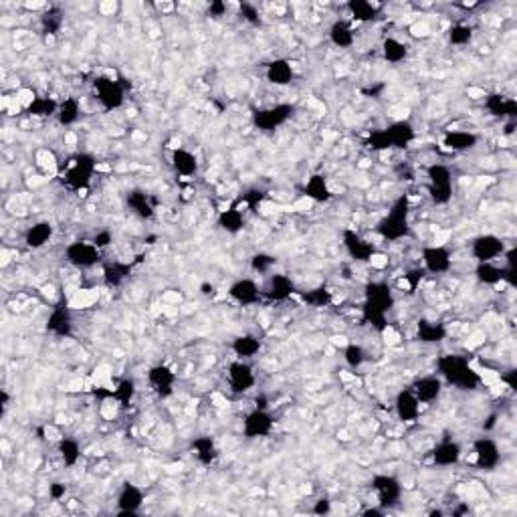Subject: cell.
Returning <instances> with one entry per match:
<instances>
[{
	"mask_svg": "<svg viewBox=\"0 0 517 517\" xmlns=\"http://www.w3.org/2000/svg\"><path fill=\"white\" fill-rule=\"evenodd\" d=\"M382 55H384V59L388 63L398 65V63H402L409 57V45L402 43V41H398L394 37H388L382 43Z\"/></svg>",
	"mask_w": 517,
	"mask_h": 517,
	"instance_id": "e575fe53",
	"label": "cell"
},
{
	"mask_svg": "<svg viewBox=\"0 0 517 517\" xmlns=\"http://www.w3.org/2000/svg\"><path fill=\"white\" fill-rule=\"evenodd\" d=\"M305 197L313 202H328L332 198V188L323 174H313L305 184Z\"/></svg>",
	"mask_w": 517,
	"mask_h": 517,
	"instance_id": "d6a6232c",
	"label": "cell"
},
{
	"mask_svg": "<svg viewBox=\"0 0 517 517\" xmlns=\"http://www.w3.org/2000/svg\"><path fill=\"white\" fill-rule=\"evenodd\" d=\"M79 113H81V104L77 97H65L61 104H59V109H57V120L61 125H73V123L79 120Z\"/></svg>",
	"mask_w": 517,
	"mask_h": 517,
	"instance_id": "ab89813d",
	"label": "cell"
},
{
	"mask_svg": "<svg viewBox=\"0 0 517 517\" xmlns=\"http://www.w3.org/2000/svg\"><path fill=\"white\" fill-rule=\"evenodd\" d=\"M304 299L307 304L316 305V307H323L332 301V293L325 289V287H318V289H311L309 293H305Z\"/></svg>",
	"mask_w": 517,
	"mask_h": 517,
	"instance_id": "681fc988",
	"label": "cell"
},
{
	"mask_svg": "<svg viewBox=\"0 0 517 517\" xmlns=\"http://www.w3.org/2000/svg\"><path fill=\"white\" fill-rule=\"evenodd\" d=\"M485 107L493 118H516L517 116L516 99L502 95V93H489L485 97Z\"/></svg>",
	"mask_w": 517,
	"mask_h": 517,
	"instance_id": "603a6c76",
	"label": "cell"
},
{
	"mask_svg": "<svg viewBox=\"0 0 517 517\" xmlns=\"http://www.w3.org/2000/svg\"><path fill=\"white\" fill-rule=\"evenodd\" d=\"M275 428V418L267 409H255L243 421V435L247 439H263L269 437Z\"/></svg>",
	"mask_w": 517,
	"mask_h": 517,
	"instance_id": "9c48e42d",
	"label": "cell"
},
{
	"mask_svg": "<svg viewBox=\"0 0 517 517\" xmlns=\"http://www.w3.org/2000/svg\"><path fill=\"white\" fill-rule=\"evenodd\" d=\"M293 291H295V285H293V281H291L287 275L275 273L269 277L267 285L263 287L261 293L267 299H271V301H285V299H289L291 295H293Z\"/></svg>",
	"mask_w": 517,
	"mask_h": 517,
	"instance_id": "d6986e66",
	"label": "cell"
},
{
	"mask_svg": "<svg viewBox=\"0 0 517 517\" xmlns=\"http://www.w3.org/2000/svg\"><path fill=\"white\" fill-rule=\"evenodd\" d=\"M473 456H475V465L481 471H493L502 463V453H499L497 442L487 437H481L473 442Z\"/></svg>",
	"mask_w": 517,
	"mask_h": 517,
	"instance_id": "30bf717a",
	"label": "cell"
},
{
	"mask_svg": "<svg viewBox=\"0 0 517 517\" xmlns=\"http://www.w3.org/2000/svg\"><path fill=\"white\" fill-rule=\"evenodd\" d=\"M93 89H95V97L101 104L104 109L113 111L120 109L125 101V92L120 81L111 79V77H95L93 81Z\"/></svg>",
	"mask_w": 517,
	"mask_h": 517,
	"instance_id": "5b68a950",
	"label": "cell"
},
{
	"mask_svg": "<svg viewBox=\"0 0 517 517\" xmlns=\"http://www.w3.org/2000/svg\"><path fill=\"white\" fill-rule=\"evenodd\" d=\"M364 304L372 305L376 309H382V311H390L392 305H394V295H392V289L388 287V283H382V281H376V283H370L366 287V301Z\"/></svg>",
	"mask_w": 517,
	"mask_h": 517,
	"instance_id": "44dd1931",
	"label": "cell"
},
{
	"mask_svg": "<svg viewBox=\"0 0 517 517\" xmlns=\"http://www.w3.org/2000/svg\"><path fill=\"white\" fill-rule=\"evenodd\" d=\"M384 130H386V134L390 137L392 148H409L412 142H414V137H416L414 125L409 120H398V122L390 123Z\"/></svg>",
	"mask_w": 517,
	"mask_h": 517,
	"instance_id": "484cf974",
	"label": "cell"
},
{
	"mask_svg": "<svg viewBox=\"0 0 517 517\" xmlns=\"http://www.w3.org/2000/svg\"><path fill=\"white\" fill-rule=\"evenodd\" d=\"M332 511V502L330 499H320V502H316V505H313V513L316 516H328Z\"/></svg>",
	"mask_w": 517,
	"mask_h": 517,
	"instance_id": "11a10c76",
	"label": "cell"
},
{
	"mask_svg": "<svg viewBox=\"0 0 517 517\" xmlns=\"http://www.w3.org/2000/svg\"><path fill=\"white\" fill-rule=\"evenodd\" d=\"M471 39H473L471 25L456 23V25H453V27L449 29V41H451V45H456V46L469 45V43H471Z\"/></svg>",
	"mask_w": 517,
	"mask_h": 517,
	"instance_id": "ee69618b",
	"label": "cell"
},
{
	"mask_svg": "<svg viewBox=\"0 0 517 517\" xmlns=\"http://www.w3.org/2000/svg\"><path fill=\"white\" fill-rule=\"evenodd\" d=\"M67 495V485L65 483H59V481H55V483H51L49 485V497L51 499H55V502H59Z\"/></svg>",
	"mask_w": 517,
	"mask_h": 517,
	"instance_id": "db71d44e",
	"label": "cell"
},
{
	"mask_svg": "<svg viewBox=\"0 0 517 517\" xmlns=\"http://www.w3.org/2000/svg\"><path fill=\"white\" fill-rule=\"evenodd\" d=\"M409 214H411V202L409 197L396 198L394 204L390 206L388 214L376 225V232L380 235L384 241H402L411 235V225H409Z\"/></svg>",
	"mask_w": 517,
	"mask_h": 517,
	"instance_id": "7a4b0ae2",
	"label": "cell"
},
{
	"mask_svg": "<svg viewBox=\"0 0 517 517\" xmlns=\"http://www.w3.org/2000/svg\"><path fill=\"white\" fill-rule=\"evenodd\" d=\"M46 332L57 337H69L73 332V316L69 311V307L59 305L55 307L49 318H46Z\"/></svg>",
	"mask_w": 517,
	"mask_h": 517,
	"instance_id": "ac0fdd59",
	"label": "cell"
},
{
	"mask_svg": "<svg viewBox=\"0 0 517 517\" xmlns=\"http://www.w3.org/2000/svg\"><path fill=\"white\" fill-rule=\"evenodd\" d=\"M479 137L475 136L473 132H463V130H451L447 132L444 137H442V144L447 150L451 152H467V150H473L477 146Z\"/></svg>",
	"mask_w": 517,
	"mask_h": 517,
	"instance_id": "83f0119b",
	"label": "cell"
},
{
	"mask_svg": "<svg viewBox=\"0 0 517 517\" xmlns=\"http://www.w3.org/2000/svg\"><path fill=\"white\" fill-rule=\"evenodd\" d=\"M461 455H463V449L456 441H441L435 449H432V463L439 465V467H453L461 461Z\"/></svg>",
	"mask_w": 517,
	"mask_h": 517,
	"instance_id": "cb8c5ba5",
	"label": "cell"
},
{
	"mask_svg": "<svg viewBox=\"0 0 517 517\" xmlns=\"http://www.w3.org/2000/svg\"><path fill=\"white\" fill-rule=\"evenodd\" d=\"M412 392L421 400V404H430L439 400L442 394V380L439 376H421L418 380L412 384Z\"/></svg>",
	"mask_w": 517,
	"mask_h": 517,
	"instance_id": "ffe728a7",
	"label": "cell"
},
{
	"mask_svg": "<svg viewBox=\"0 0 517 517\" xmlns=\"http://www.w3.org/2000/svg\"><path fill=\"white\" fill-rule=\"evenodd\" d=\"M127 204L139 218H152L154 216V206L150 202V197L144 190H132L127 194Z\"/></svg>",
	"mask_w": 517,
	"mask_h": 517,
	"instance_id": "74e56055",
	"label": "cell"
},
{
	"mask_svg": "<svg viewBox=\"0 0 517 517\" xmlns=\"http://www.w3.org/2000/svg\"><path fill=\"white\" fill-rule=\"evenodd\" d=\"M230 350L235 351L239 360H251L261 351V340L253 334L237 335L230 344Z\"/></svg>",
	"mask_w": 517,
	"mask_h": 517,
	"instance_id": "f546056e",
	"label": "cell"
},
{
	"mask_svg": "<svg viewBox=\"0 0 517 517\" xmlns=\"http://www.w3.org/2000/svg\"><path fill=\"white\" fill-rule=\"evenodd\" d=\"M344 360H346V364L350 366V368H360V366L366 362L364 348L358 346V344L348 342V344L344 346Z\"/></svg>",
	"mask_w": 517,
	"mask_h": 517,
	"instance_id": "bcb514c9",
	"label": "cell"
},
{
	"mask_svg": "<svg viewBox=\"0 0 517 517\" xmlns=\"http://www.w3.org/2000/svg\"><path fill=\"white\" fill-rule=\"evenodd\" d=\"M384 513H386V509H382L380 505H378V507H372V509H366L364 511L366 517H382Z\"/></svg>",
	"mask_w": 517,
	"mask_h": 517,
	"instance_id": "91938a15",
	"label": "cell"
},
{
	"mask_svg": "<svg viewBox=\"0 0 517 517\" xmlns=\"http://www.w3.org/2000/svg\"><path fill=\"white\" fill-rule=\"evenodd\" d=\"M59 109V101H55L53 97H35L29 106L25 107V111L32 116V118H51L57 116Z\"/></svg>",
	"mask_w": 517,
	"mask_h": 517,
	"instance_id": "d590c367",
	"label": "cell"
},
{
	"mask_svg": "<svg viewBox=\"0 0 517 517\" xmlns=\"http://www.w3.org/2000/svg\"><path fill=\"white\" fill-rule=\"evenodd\" d=\"M53 232H55V228L53 225L49 223V220H39V223H35L29 230H27V235H25V243L29 249H43L51 239H53Z\"/></svg>",
	"mask_w": 517,
	"mask_h": 517,
	"instance_id": "4dcf8cb0",
	"label": "cell"
},
{
	"mask_svg": "<svg viewBox=\"0 0 517 517\" xmlns=\"http://www.w3.org/2000/svg\"><path fill=\"white\" fill-rule=\"evenodd\" d=\"M218 225H220L223 230H227V232H230V235L241 232L244 227L243 211H239V208H228V211H223L220 216H218Z\"/></svg>",
	"mask_w": 517,
	"mask_h": 517,
	"instance_id": "b9f144b4",
	"label": "cell"
},
{
	"mask_svg": "<svg viewBox=\"0 0 517 517\" xmlns=\"http://www.w3.org/2000/svg\"><path fill=\"white\" fill-rule=\"evenodd\" d=\"M368 146H370L374 152H386V150L392 148L390 137L386 134V130H376V132H372V134H370V139H368Z\"/></svg>",
	"mask_w": 517,
	"mask_h": 517,
	"instance_id": "7dc6e473",
	"label": "cell"
},
{
	"mask_svg": "<svg viewBox=\"0 0 517 517\" xmlns=\"http://www.w3.org/2000/svg\"><path fill=\"white\" fill-rule=\"evenodd\" d=\"M228 386H230V390L235 392V394H244V392H249L253 386H255V372H253V368L247 364L244 360H237V362H232V364L228 366Z\"/></svg>",
	"mask_w": 517,
	"mask_h": 517,
	"instance_id": "7c38bea8",
	"label": "cell"
},
{
	"mask_svg": "<svg viewBox=\"0 0 517 517\" xmlns=\"http://www.w3.org/2000/svg\"><path fill=\"white\" fill-rule=\"evenodd\" d=\"M113 243V235L109 232V230H99L95 237H93V244L101 251V249H106L109 244Z\"/></svg>",
	"mask_w": 517,
	"mask_h": 517,
	"instance_id": "f5cc1de1",
	"label": "cell"
},
{
	"mask_svg": "<svg viewBox=\"0 0 517 517\" xmlns=\"http://www.w3.org/2000/svg\"><path fill=\"white\" fill-rule=\"evenodd\" d=\"M144 499H146V495H144V491L139 487L134 485V483H123L122 491L118 495V511H120V516H136L137 511L142 509V505H144Z\"/></svg>",
	"mask_w": 517,
	"mask_h": 517,
	"instance_id": "2e32d148",
	"label": "cell"
},
{
	"mask_svg": "<svg viewBox=\"0 0 517 517\" xmlns=\"http://www.w3.org/2000/svg\"><path fill=\"white\" fill-rule=\"evenodd\" d=\"M396 416L404 423H414L421 416V400L412 392L411 388L400 390L394 400Z\"/></svg>",
	"mask_w": 517,
	"mask_h": 517,
	"instance_id": "e0dca14e",
	"label": "cell"
},
{
	"mask_svg": "<svg viewBox=\"0 0 517 517\" xmlns=\"http://www.w3.org/2000/svg\"><path fill=\"white\" fill-rule=\"evenodd\" d=\"M192 451H194V456H197L200 465H213L216 456H218V447H216L213 437H208V435L197 437L192 441Z\"/></svg>",
	"mask_w": 517,
	"mask_h": 517,
	"instance_id": "1f68e13d",
	"label": "cell"
},
{
	"mask_svg": "<svg viewBox=\"0 0 517 517\" xmlns=\"http://www.w3.org/2000/svg\"><path fill=\"white\" fill-rule=\"evenodd\" d=\"M423 265L428 273L441 275L447 273L453 267V258L447 247L442 244H430L423 249Z\"/></svg>",
	"mask_w": 517,
	"mask_h": 517,
	"instance_id": "4fadbf2b",
	"label": "cell"
},
{
	"mask_svg": "<svg viewBox=\"0 0 517 517\" xmlns=\"http://www.w3.org/2000/svg\"><path fill=\"white\" fill-rule=\"evenodd\" d=\"M372 489L378 497V505L382 509H392L400 502L402 485L392 475H376L372 479Z\"/></svg>",
	"mask_w": 517,
	"mask_h": 517,
	"instance_id": "ba28073f",
	"label": "cell"
},
{
	"mask_svg": "<svg viewBox=\"0 0 517 517\" xmlns=\"http://www.w3.org/2000/svg\"><path fill=\"white\" fill-rule=\"evenodd\" d=\"M136 382L130 380V378H123L122 382H118V386L113 388V392L111 396L120 402V404H127V402H132L134 400V396H136Z\"/></svg>",
	"mask_w": 517,
	"mask_h": 517,
	"instance_id": "f6af8a7d",
	"label": "cell"
},
{
	"mask_svg": "<svg viewBox=\"0 0 517 517\" xmlns=\"http://www.w3.org/2000/svg\"><path fill=\"white\" fill-rule=\"evenodd\" d=\"M63 20L59 15H45L43 16V27H45V32L49 35H55V32L61 29Z\"/></svg>",
	"mask_w": 517,
	"mask_h": 517,
	"instance_id": "816d5d0a",
	"label": "cell"
},
{
	"mask_svg": "<svg viewBox=\"0 0 517 517\" xmlns=\"http://www.w3.org/2000/svg\"><path fill=\"white\" fill-rule=\"evenodd\" d=\"M97 170V162L89 154H79L71 158L69 166L63 172V184L77 192H85L92 184L93 174Z\"/></svg>",
	"mask_w": 517,
	"mask_h": 517,
	"instance_id": "3957f363",
	"label": "cell"
},
{
	"mask_svg": "<svg viewBox=\"0 0 517 517\" xmlns=\"http://www.w3.org/2000/svg\"><path fill=\"white\" fill-rule=\"evenodd\" d=\"M437 370L442 380L456 386L459 390H475L481 384V376L471 362L461 354H442L437 360Z\"/></svg>",
	"mask_w": 517,
	"mask_h": 517,
	"instance_id": "6da1fadb",
	"label": "cell"
},
{
	"mask_svg": "<svg viewBox=\"0 0 517 517\" xmlns=\"http://www.w3.org/2000/svg\"><path fill=\"white\" fill-rule=\"evenodd\" d=\"M148 382L152 386V390L162 398H168L174 392V384H176V372L166 364H156L148 370Z\"/></svg>",
	"mask_w": 517,
	"mask_h": 517,
	"instance_id": "5bb4252c",
	"label": "cell"
},
{
	"mask_svg": "<svg viewBox=\"0 0 517 517\" xmlns=\"http://www.w3.org/2000/svg\"><path fill=\"white\" fill-rule=\"evenodd\" d=\"M0 400H2V412H6V409H8V402H11V396H8L6 390H2V392H0Z\"/></svg>",
	"mask_w": 517,
	"mask_h": 517,
	"instance_id": "94428289",
	"label": "cell"
},
{
	"mask_svg": "<svg viewBox=\"0 0 517 517\" xmlns=\"http://www.w3.org/2000/svg\"><path fill=\"white\" fill-rule=\"evenodd\" d=\"M447 335H449V330L441 321L421 320L416 325V337L423 344H441L442 340H447Z\"/></svg>",
	"mask_w": 517,
	"mask_h": 517,
	"instance_id": "4316f807",
	"label": "cell"
},
{
	"mask_svg": "<svg viewBox=\"0 0 517 517\" xmlns=\"http://www.w3.org/2000/svg\"><path fill=\"white\" fill-rule=\"evenodd\" d=\"M291 113H293V106L277 104V106L265 107V109H257L253 113V123L263 132H275L277 127L289 122Z\"/></svg>",
	"mask_w": 517,
	"mask_h": 517,
	"instance_id": "52a82bcc",
	"label": "cell"
},
{
	"mask_svg": "<svg viewBox=\"0 0 517 517\" xmlns=\"http://www.w3.org/2000/svg\"><path fill=\"white\" fill-rule=\"evenodd\" d=\"M421 279H423V273H421V271H411V273L406 275L409 289H416V285L421 283Z\"/></svg>",
	"mask_w": 517,
	"mask_h": 517,
	"instance_id": "6f0895ef",
	"label": "cell"
},
{
	"mask_svg": "<svg viewBox=\"0 0 517 517\" xmlns=\"http://www.w3.org/2000/svg\"><path fill=\"white\" fill-rule=\"evenodd\" d=\"M503 253H505V244L497 235H479L477 239H473L471 255L477 258V263L495 261Z\"/></svg>",
	"mask_w": 517,
	"mask_h": 517,
	"instance_id": "8fae6325",
	"label": "cell"
},
{
	"mask_svg": "<svg viewBox=\"0 0 517 517\" xmlns=\"http://www.w3.org/2000/svg\"><path fill=\"white\" fill-rule=\"evenodd\" d=\"M330 41L340 49H350L356 41V35L351 29L350 23L346 20H335L334 25L330 27Z\"/></svg>",
	"mask_w": 517,
	"mask_h": 517,
	"instance_id": "836d02e7",
	"label": "cell"
},
{
	"mask_svg": "<svg viewBox=\"0 0 517 517\" xmlns=\"http://www.w3.org/2000/svg\"><path fill=\"white\" fill-rule=\"evenodd\" d=\"M170 160H172V168L176 170V174H180L184 178H190L198 172L197 154H192L186 148H176Z\"/></svg>",
	"mask_w": 517,
	"mask_h": 517,
	"instance_id": "f1b7e54d",
	"label": "cell"
},
{
	"mask_svg": "<svg viewBox=\"0 0 517 517\" xmlns=\"http://www.w3.org/2000/svg\"><path fill=\"white\" fill-rule=\"evenodd\" d=\"M428 194L435 204H449L453 198V174L444 164H430L426 168Z\"/></svg>",
	"mask_w": 517,
	"mask_h": 517,
	"instance_id": "277c9868",
	"label": "cell"
},
{
	"mask_svg": "<svg viewBox=\"0 0 517 517\" xmlns=\"http://www.w3.org/2000/svg\"><path fill=\"white\" fill-rule=\"evenodd\" d=\"M351 16L360 23H368V20H374L378 11H380V4L378 2H368V0H354L348 4Z\"/></svg>",
	"mask_w": 517,
	"mask_h": 517,
	"instance_id": "60d3db41",
	"label": "cell"
},
{
	"mask_svg": "<svg viewBox=\"0 0 517 517\" xmlns=\"http://www.w3.org/2000/svg\"><path fill=\"white\" fill-rule=\"evenodd\" d=\"M241 15L247 23H251V25H261V15H258V8L257 6H253V4H241Z\"/></svg>",
	"mask_w": 517,
	"mask_h": 517,
	"instance_id": "f907efd6",
	"label": "cell"
},
{
	"mask_svg": "<svg viewBox=\"0 0 517 517\" xmlns=\"http://www.w3.org/2000/svg\"><path fill=\"white\" fill-rule=\"evenodd\" d=\"M228 295L241 305H255L261 299V289L253 279H239L228 287Z\"/></svg>",
	"mask_w": 517,
	"mask_h": 517,
	"instance_id": "7402d4cb",
	"label": "cell"
},
{
	"mask_svg": "<svg viewBox=\"0 0 517 517\" xmlns=\"http://www.w3.org/2000/svg\"><path fill=\"white\" fill-rule=\"evenodd\" d=\"M225 11H227V4H225V2H213V4H211V13H213L214 16H223L225 15Z\"/></svg>",
	"mask_w": 517,
	"mask_h": 517,
	"instance_id": "680465c9",
	"label": "cell"
},
{
	"mask_svg": "<svg viewBox=\"0 0 517 517\" xmlns=\"http://www.w3.org/2000/svg\"><path fill=\"white\" fill-rule=\"evenodd\" d=\"M475 277H477L483 285H499L503 281V267H497L493 261L477 263Z\"/></svg>",
	"mask_w": 517,
	"mask_h": 517,
	"instance_id": "f35d334b",
	"label": "cell"
},
{
	"mask_svg": "<svg viewBox=\"0 0 517 517\" xmlns=\"http://www.w3.org/2000/svg\"><path fill=\"white\" fill-rule=\"evenodd\" d=\"M132 271V265L130 263H109L106 269H104V277H106V283L107 285H113V287H118V285H122L123 281H125V277L130 275Z\"/></svg>",
	"mask_w": 517,
	"mask_h": 517,
	"instance_id": "7bdbcfd3",
	"label": "cell"
},
{
	"mask_svg": "<svg viewBox=\"0 0 517 517\" xmlns=\"http://www.w3.org/2000/svg\"><path fill=\"white\" fill-rule=\"evenodd\" d=\"M65 258L75 269H92L93 265L99 263L101 255L93 241H73L65 249Z\"/></svg>",
	"mask_w": 517,
	"mask_h": 517,
	"instance_id": "8992f818",
	"label": "cell"
},
{
	"mask_svg": "<svg viewBox=\"0 0 517 517\" xmlns=\"http://www.w3.org/2000/svg\"><path fill=\"white\" fill-rule=\"evenodd\" d=\"M275 263H277V258L273 255H267V253H257V255H253V258H251V267L257 273H269L273 269Z\"/></svg>",
	"mask_w": 517,
	"mask_h": 517,
	"instance_id": "c3c4849f",
	"label": "cell"
},
{
	"mask_svg": "<svg viewBox=\"0 0 517 517\" xmlns=\"http://www.w3.org/2000/svg\"><path fill=\"white\" fill-rule=\"evenodd\" d=\"M344 247L348 251V255L356 261H370L372 255L376 253V247L374 243L366 241L364 237L354 230V228H346L344 230Z\"/></svg>",
	"mask_w": 517,
	"mask_h": 517,
	"instance_id": "9a60e30c",
	"label": "cell"
},
{
	"mask_svg": "<svg viewBox=\"0 0 517 517\" xmlns=\"http://www.w3.org/2000/svg\"><path fill=\"white\" fill-rule=\"evenodd\" d=\"M428 32H430V27L426 25V23H414L411 27V35L412 37H421V39H425V37H428Z\"/></svg>",
	"mask_w": 517,
	"mask_h": 517,
	"instance_id": "9f6ffc18",
	"label": "cell"
},
{
	"mask_svg": "<svg viewBox=\"0 0 517 517\" xmlns=\"http://www.w3.org/2000/svg\"><path fill=\"white\" fill-rule=\"evenodd\" d=\"M293 65L287 59H273L271 63H267V69H265V77L269 83H273L277 87H285L293 81Z\"/></svg>",
	"mask_w": 517,
	"mask_h": 517,
	"instance_id": "d4e9b609",
	"label": "cell"
},
{
	"mask_svg": "<svg viewBox=\"0 0 517 517\" xmlns=\"http://www.w3.org/2000/svg\"><path fill=\"white\" fill-rule=\"evenodd\" d=\"M57 449H59V456L65 463V467H75L77 463L81 461V444H79L77 439L63 437L59 444H57Z\"/></svg>",
	"mask_w": 517,
	"mask_h": 517,
	"instance_id": "8d00e7d4",
	"label": "cell"
}]
</instances>
